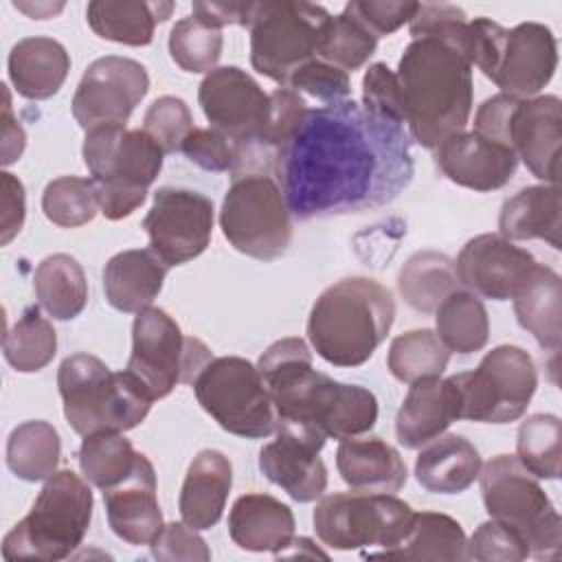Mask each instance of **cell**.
Segmentation results:
<instances>
[{"label":"cell","instance_id":"cell-38","mask_svg":"<svg viewBox=\"0 0 562 562\" xmlns=\"http://www.w3.org/2000/svg\"><path fill=\"white\" fill-rule=\"evenodd\" d=\"M437 336L448 351L468 356L481 351L490 338L487 310L468 290H454L435 310Z\"/></svg>","mask_w":562,"mask_h":562},{"label":"cell","instance_id":"cell-16","mask_svg":"<svg viewBox=\"0 0 562 562\" xmlns=\"http://www.w3.org/2000/svg\"><path fill=\"white\" fill-rule=\"evenodd\" d=\"M149 90L145 66L130 57L108 55L94 59L72 97V116L81 130L125 127L134 108Z\"/></svg>","mask_w":562,"mask_h":562},{"label":"cell","instance_id":"cell-29","mask_svg":"<svg viewBox=\"0 0 562 562\" xmlns=\"http://www.w3.org/2000/svg\"><path fill=\"white\" fill-rule=\"evenodd\" d=\"M15 92L31 101H44L59 92L70 70V55L53 37H24L7 59Z\"/></svg>","mask_w":562,"mask_h":562},{"label":"cell","instance_id":"cell-17","mask_svg":"<svg viewBox=\"0 0 562 562\" xmlns=\"http://www.w3.org/2000/svg\"><path fill=\"white\" fill-rule=\"evenodd\" d=\"M149 248L171 268L200 257L213 235V202L191 189L162 187L143 220Z\"/></svg>","mask_w":562,"mask_h":562},{"label":"cell","instance_id":"cell-13","mask_svg":"<svg viewBox=\"0 0 562 562\" xmlns=\"http://www.w3.org/2000/svg\"><path fill=\"white\" fill-rule=\"evenodd\" d=\"M198 101L211 127L235 145V176H241L246 167L268 165L261 143L270 119V94L246 70L237 66L213 68L200 83Z\"/></svg>","mask_w":562,"mask_h":562},{"label":"cell","instance_id":"cell-14","mask_svg":"<svg viewBox=\"0 0 562 562\" xmlns=\"http://www.w3.org/2000/svg\"><path fill=\"white\" fill-rule=\"evenodd\" d=\"M329 13L310 2H255L250 22L252 68L285 86L307 61L316 59L321 31Z\"/></svg>","mask_w":562,"mask_h":562},{"label":"cell","instance_id":"cell-27","mask_svg":"<svg viewBox=\"0 0 562 562\" xmlns=\"http://www.w3.org/2000/svg\"><path fill=\"white\" fill-rule=\"evenodd\" d=\"M233 485V468L226 454L220 450H202L193 457L182 490H180V516L182 522L202 531L217 525L226 507V498Z\"/></svg>","mask_w":562,"mask_h":562},{"label":"cell","instance_id":"cell-31","mask_svg":"<svg viewBox=\"0 0 562 562\" xmlns=\"http://www.w3.org/2000/svg\"><path fill=\"white\" fill-rule=\"evenodd\" d=\"M560 189L555 184L525 187L516 195L505 200L501 209V237L509 241L542 239L549 246L560 248Z\"/></svg>","mask_w":562,"mask_h":562},{"label":"cell","instance_id":"cell-22","mask_svg":"<svg viewBox=\"0 0 562 562\" xmlns=\"http://www.w3.org/2000/svg\"><path fill=\"white\" fill-rule=\"evenodd\" d=\"M562 145V103L555 94L520 99L509 123V147L525 167L558 187Z\"/></svg>","mask_w":562,"mask_h":562},{"label":"cell","instance_id":"cell-56","mask_svg":"<svg viewBox=\"0 0 562 562\" xmlns=\"http://www.w3.org/2000/svg\"><path fill=\"white\" fill-rule=\"evenodd\" d=\"M193 15L215 29L239 24L250 26L255 2H193Z\"/></svg>","mask_w":562,"mask_h":562},{"label":"cell","instance_id":"cell-58","mask_svg":"<svg viewBox=\"0 0 562 562\" xmlns=\"http://www.w3.org/2000/svg\"><path fill=\"white\" fill-rule=\"evenodd\" d=\"M13 7L15 9H20V11H24L26 15H31L33 20H46V18H50V15H55V13H59L61 9H64V4H22V2H13Z\"/></svg>","mask_w":562,"mask_h":562},{"label":"cell","instance_id":"cell-11","mask_svg":"<svg viewBox=\"0 0 562 562\" xmlns=\"http://www.w3.org/2000/svg\"><path fill=\"white\" fill-rule=\"evenodd\" d=\"M415 512L395 494L340 492L323 496L314 509V529L323 544L338 551L371 549L380 553L397 547L406 536Z\"/></svg>","mask_w":562,"mask_h":562},{"label":"cell","instance_id":"cell-6","mask_svg":"<svg viewBox=\"0 0 562 562\" xmlns=\"http://www.w3.org/2000/svg\"><path fill=\"white\" fill-rule=\"evenodd\" d=\"M92 490L72 470L46 479L31 512L2 540V558L55 562L68 558L92 520Z\"/></svg>","mask_w":562,"mask_h":562},{"label":"cell","instance_id":"cell-47","mask_svg":"<svg viewBox=\"0 0 562 562\" xmlns=\"http://www.w3.org/2000/svg\"><path fill=\"white\" fill-rule=\"evenodd\" d=\"M143 130L160 145L165 154L180 151L182 140L193 130V116L189 105L178 97L156 99L143 119Z\"/></svg>","mask_w":562,"mask_h":562},{"label":"cell","instance_id":"cell-35","mask_svg":"<svg viewBox=\"0 0 562 562\" xmlns=\"http://www.w3.org/2000/svg\"><path fill=\"white\" fill-rule=\"evenodd\" d=\"M33 290L40 305L55 321L77 318L88 303V279L81 263L66 255H48L33 274Z\"/></svg>","mask_w":562,"mask_h":562},{"label":"cell","instance_id":"cell-52","mask_svg":"<svg viewBox=\"0 0 562 562\" xmlns=\"http://www.w3.org/2000/svg\"><path fill=\"white\" fill-rule=\"evenodd\" d=\"M417 11V2H380V0H353L345 4V13L356 18L375 37L391 35Z\"/></svg>","mask_w":562,"mask_h":562},{"label":"cell","instance_id":"cell-7","mask_svg":"<svg viewBox=\"0 0 562 562\" xmlns=\"http://www.w3.org/2000/svg\"><path fill=\"white\" fill-rule=\"evenodd\" d=\"M81 154L90 180L97 184L99 209L112 222L132 215L145 202L165 156L145 130L127 127L86 132Z\"/></svg>","mask_w":562,"mask_h":562},{"label":"cell","instance_id":"cell-10","mask_svg":"<svg viewBox=\"0 0 562 562\" xmlns=\"http://www.w3.org/2000/svg\"><path fill=\"white\" fill-rule=\"evenodd\" d=\"M198 404L231 435L263 439L277 430V411L259 369L239 356L211 358L195 375Z\"/></svg>","mask_w":562,"mask_h":562},{"label":"cell","instance_id":"cell-46","mask_svg":"<svg viewBox=\"0 0 562 562\" xmlns=\"http://www.w3.org/2000/svg\"><path fill=\"white\" fill-rule=\"evenodd\" d=\"M411 35L441 40L465 55L468 20L463 9L446 2H417V11L411 18Z\"/></svg>","mask_w":562,"mask_h":562},{"label":"cell","instance_id":"cell-50","mask_svg":"<svg viewBox=\"0 0 562 562\" xmlns=\"http://www.w3.org/2000/svg\"><path fill=\"white\" fill-rule=\"evenodd\" d=\"M362 105L393 123L404 125V101L397 75L386 64H371L362 77Z\"/></svg>","mask_w":562,"mask_h":562},{"label":"cell","instance_id":"cell-2","mask_svg":"<svg viewBox=\"0 0 562 562\" xmlns=\"http://www.w3.org/2000/svg\"><path fill=\"white\" fill-rule=\"evenodd\" d=\"M257 369L270 391L277 426L347 439L369 432L378 422L375 395L360 384H342L316 371L303 338L272 342Z\"/></svg>","mask_w":562,"mask_h":562},{"label":"cell","instance_id":"cell-44","mask_svg":"<svg viewBox=\"0 0 562 562\" xmlns=\"http://www.w3.org/2000/svg\"><path fill=\"white\" fill-rule=\"evenodd\" d=\"M42 211L48 222L61 228L83 226L94 220L99 209L97 184L79 176H59L42 193Z\"/></svg>","mask_w":562,"mask_h":562},{"label":"cell","instance_id":"cell-40","mask_svg":"<svg viewBox=\"0 0 562 562\" xmlns=\"http://www.w3.org/2000/svg\"><path fill=\"white\" fill-rule=\"evenodd\" d=\"M140 452L121 432H94L86 435L79 446V468L86 481L99 490H108L127 479Z\"/></svg>","mask_w":562,"mask_h":562},{"label":"cell","instance_id":"cell-15","mask_svg":"<svg viewBox=\"0 0 562 562\" xmlns=\"http://www.w3.org/2000/svg\"><path fill=\"white\" fill-rule=\"evenodd\" d=\"M211 358V349L202 340L184 336L165 310L147 307L136 314L127 371L145 384L154 400L167 397L180 382H193Z\"/></svg>","mask_w":562,"mask_h":562},{"label":"cell","instance_id":"cell-8","mask_svg":"<svg viewBox=\"0 0 562 562\" xmlns=\"http://www.w3.org/2000/svg\"><path fill=\"white\" fill-rule=\"evenodd\" d=\"M481 496L490 518L514 529L529 558L558 560L562 520L538 479L512 454H498L481 465Z\"/></svg>","mask_w":562,"mask_h":562},{"label":"cell","instance_id":"cell-3","mask_svg":"<svg viewBox=\"0 0 562 562\" xmlns=\"http://www.w3.org/2000/svg\"><path fill=\"white\" fill-rule=\"evenodd\" d=\"M404 101V125L426 149L463 132L472 114V66L454 46L432 40H413L397 64Z\"/></svg>","mask_w":562,"mask_h":562},{"label":"cell","instance_id":"cell-12","mask_svg":"<svg viewBox=\"0 0 562 562\" xmlns=\"http://www.w3.org/2000/svg\"><path fill=\"white\" fill-rule=\"evenodd\" d=\"M292 213L277 180L268 173H241L233 178L220 226L228 244L259 261H274L285 255L292 241Z\"/></svg>","mask_w":562,"mask_h":562},{"label":"cell","instance_id":"cell-57","mask_svg":"<svg viewBox=\"0 0 562 562\" xmlns=\"http://www.w3.org/2000/svg\"><path fill=\"white\" fill-rule=\"evenodd\" d=\"M2 88H4V105H2V116H0V123H2V158H0V162L4 167H9L15 160H20V156L26 147V134H24L22 125L15 121V116L11 114V99H9L7 86H2Z\"/></svg>","mask_w":562,"mask_h":562},{"label":"cell","instance_id":"cell-48","mask_svg":"<svg viewBox=\"0 0 562 562\" xmlns=\"http://www.w3.org/2000/svg\"><path fill=\"white\" fill-rule=\"evenodd\" d=\"M285 88H292L301 97H312L321 101L323 105L340 103L349 97L351 83L349 75L327 61L312 59L305 66H301L285 83Z\"/></svg>","mask_w":562,"mask_h":562},{"label":"cell","instance_id":"cell-1","mask_svg":"<svg viewBox=\"0 0 562 562\" xmlns=\"http://www.w3.org/2000/svg\"><path fill=\"white\" fill-rule=\"evenodd\" d=\"M270 169L296 220L378 209L413 180L404 127L353 99L310 108Z\"/></svg>","mask_w":562,"mask_h":562},{"label":"cell","instance_id":"cell-23","mask_svg":"<svg viewBox=\"0 0 562 562\" xmlns=\"http://www.w3.org/2000/svg\"><path fill=\"white\" fill-rule=\"evenodd\" d=\"M103 503L112 531L127 544L151 547L165 527L156 498V472L143 452L127 479L103 490Z\"/></svg>","mask_w":562,"mask_h":562},{"label":"cell","instance_id":"cell-39","mask_svg":"<svg viewBox=\"0 0 562 562\" xmlns=\"http://www.w3.org/2000/svg\"><path fill=\"white\" fill-rule=\"evenodd\" d=\"M450 351L432 329H411L393 338L389 347V371L395 380L413 384L428 378H441Z\"/></svg>","mask_w":562,"mask_h":562},{"label":"cell","instance_id":"cell-54","mask_svg":"<svg viewBox=\"0 0 562 562\" xmlns=\"http://www.w3.org/2000/svg\"><path fill=\"white\" fill-rule=\"evenodd\" d=\"M151 555L156 560H211V551L198 529L187 522H169L162 527L160 536L151 544Z\"/></svg>","mask_w":562,"mask_h":562},{"label":"cell","instance_id":"cell-33","mask_svg":"<svg viewBox=\"0 0 562 562\" xmlns=\"http://www.w3.org/2000/svg\"><path fill=\"white\" fill-rule=\"evenodd\" d=\"M173 2H110L92 0L86 9L90 29L110 42L125 46H147L154 40L156 24L165 22Z\"/></svg>","mask_w":562,"mask_h":562},{"label":"cell","instance_id":"cell-19","mask_svg":"<svg viewBox=\"0 0 562 562\" xmlns=\"http://www.w3.org/2000/svg\"><path fill=\"white\" fill-rule=\"evenodd\" d=\"M277 439L266 443L259 452V470L279 485L290 498L312 503L327 490V468L318 457L325 437L294 428L277 426Z\"/></svg>","mask_w":562,"mask_h":562},{"label":"cell","instance_id":"cell-20","mask_svg":"<svg viewBox=\"0 0 562 562\" xmlns=\"http://www.w3.org/2000/svg\"><path fill=\"white\" fill-rule=\"evenodd\" d=\"M555 68L558 44L551 29L538 22H522L507 29L492 81L503 94L531 99L551 81Z\"/></svg>","mask_w":562,"mask_h":562},{"label":"cell","instance_id":"cell-45","mask_svg":"<svg viewBox=\"0 0 562 562\" xmlns=\"http://www.w3.org/2000/svg\"><path fill=\"white\" fill-rule=\"evenodd\" d=\"M222 29H215L193 13L178 20L169 33V55L187 72H211L222 57Z\"/></svg>","mask_w":562,"mask_h":562},{"label":"cell","instance_id":"cell-18","mask_svg":"<svg viewBox=\"0 0 562 562\" xmlns=\"http://www.w3.org/2000/svg\"><path fill=\"white\" fill-rule=\"evenodd\" d=\"M536 263L533 255L514 241L483 233L461 248L454 270L459 283L474 296L507 301Z\"/></svg>","mask_w":562,"mask_h":562},{"label":"cell","instance_id":"cell-5","mask_svg":"<svg viewBox=\"0 0 562 562\" xmlns=\"http://www.w3.org/2000/svg\"><path fill=\"white\" fill-rule=\"evenodd\" d=\"M57 386L64 417L81 437L132 430L147 417L154 402L136 375L127 369L110 371L92 353L64 358L57 369Z\"/></svg>","mask_w":562,"mask_h":562},{"label":"cell","instance_id":"cell-37","mask_svg":"<svg viewBox=\"0 0 562 562\" xmlns=\"http://www.w3.org/2000/svg\"><path fill=\"white\" fill-rule=\"evenodd\" d=\"M402 299L417 312H435L439 303L459 290L454 261L437 250L415 252L397 277Z\"/></svg>","mask_w":562,"mask_h":562},{"label":"cell","instance_id":"cell-21","mask_svg":"<svg viewBox=\"0 0 562 562\" xmlns=\"http://www.w3.org/2000/svg\"><path fill=\"white\" fill-rule=\"evenodd\" d=\"M439 171L459 187L474 191H494L505 187L518 167L514 149L481 134L457 132L435 147Z\"/></svg>","mask_w":562,"mask_h":562},{"label":"cell","instance_id":"cell-28","mask_svg":"<svg viewBox=\"0 0 562 562\" xmlns=\"http://www.w3.org/2000/svg\"><path fill=\"white\" fill-rule=\"evenodd\" d=\"M228 533L239 549L279 553L294 538V514L270 494H244L231 507Z\"/></svg>","mask_w":562,"mask_h":562},{"label":"cell","instance_id":"cell-25","mask_svg":"<svg viewBox=\"0 0 562 562\" xmlns=\"http://www.w3.org/2000/svg\"><path fill=\"white\" fill-rule=\"evenodd\" d=\"M336 468L351 490L371 494H395L408 476L400 452L380 437L340 439Z\"/></svg>","mask_w":562,"mask_h":562},{"label":"cell","instance_id":"cell-41","mask_svg":"<svg viewBox=\"0 0 562 562\" xmlns=\"http://www.w3.org/2000/svg\"><path fill=\"white\" fill-rule=\"evenodd\" d=\"M2 351L4 360L15 371L35 373L42 371L55 358L57 334L37 307H29L18 318V323L4 334Z\"/></svg>","mask_w":562,"mask_h":562},{"label":"cell","instance_id":"cell-26","mask_svg":"<svg viewBox=\"0 0 562 562\" xmlns=\"http://www.w3.org/2000/svg\"><path fill=\"white\" fill-rule=\"evenodd\" d=\"M167 263L151 248L116 252L103 268L105 301L125 314H138L151 307L160 294Z\"/></svg>","mask_w":562,"mask_h":562},{"label":"cell","instance_id":"cell-32","mask_svg":"<svg viewBox=\"0 0 562 562\" xmlns=\"http://www.w3.org/2000/svg\"><path fill=\"white\" fill-rule=\"evenodd\" d=\"M514 314L540 347H560V299L562 281L558 272L536 263L514 292Z\"/></svg>","mask_w":562,"mask_h":562},{"label":"cell","instance_id":"cell-55","mask_svg":"<svg viewBox=\"0 0 562 562\" xmlns=\"http://www.w3.org/2000/svg\"><path fill=\"white\" fill-rule=\"evenodd\" d=\"M0 189H2V217H0V244L7 246L24 224L26 215V198L22 182L9 173H0Z\"/></svg>","mask_w":562,"mask_h":562},{"label":"cell","instance_id":"cell-24","mask_svg":"<svg viewBox=\"0 0 562 562\" xmlns=\"http://www.w3.org/2000/svg\"><path fill=\"white\" fill-rule=\"evenodd\" d=\"M459 419L457 391L450 378L413 382L395 417V435L404 448H422Z\"/></svg>","mask_w":562,"mask_h":562},{"label":"cell","instance_id":"cell-34","mask_svg":"<svg viewBox=\"0 0 562 562\" xmlns=\"http://www.w3.org/2000/svg\"><path fill=\"white\" fill-rule=\"evenodd\" d=\"M378 558L389 560H468V538L463 527L448 514H415L402 542Z\"/></svg>","mask_w":562,"mask_h":562},{"label":"cell","instance_id":"cell-42","mask_svg":"<svg viewBox=\"0 0 562 562\" xmlns=\"http://www.w3.org/2000/svg\"><path fill=\"white\" fill-rule=\"evenodd\" d=\"M516 459L536 479H558L562 465V422L549 413L527 417L518 428Z\"/></svg>","mask_w":562,"mask_h":562},{"label":"cell","instance_id":"cell-4","mask_svg":"<svg viewBox=\"0 0 562 562\" xmlns=\"http://www.w3.org/2000/svg\"><path fill=\"white\" fill-rule=\"evenodd\" d=\"M395 321L393 294L367 277L342 279L318 294L307 318L314 351L334 367H360Z\"/></svg>","mask_w":562,"mask_h":562},{"label":"cell","instance_id":"cell-9","mask_svg":"<svg viewBox=\"0 0 562 562\" xmlns=\"http://www.w3.org/2000/svg\"><path fill=\"white\" fill-rule=\"evenodd\" d=\"M450 382L457 391L459 419L509 424L527 411L538 373L522 347L498 345L483 356L474 371L450 375Z\"/></svg>","mask_w":562,"mask_h":562},{"label":"cell","instance_id":"cell-49","mask_svg":"<svg viewBox=\"0 0 562 562\" xmlns=\"http://www.w3.org/2000/svg\"><path fill=\"white\" fill-rule=\"evenodd\" d=\"M525 558H529L525 540L514 529L494 518L481 522L468 540V560L520 562Z\"/></svg>","mask_w":562,"mask_h":562},{"label":"cell","instance_id":"cell-36","mask_svg":"<svg viewBox=\"0 0 562 562\" xmlns=\"http://www.w3.org/2000/svg\"><path fill=\"white\" fill-rule=\"evenodd\" d=\"M59 457V432L44 419H29L15 426L7 439V465L22 481L50 479L57 472Z\"/></svg>","mask_w":562,"mask_h":562},{"label":"cell","instance_id":"cell-30","mask_svg":"<svg viewBox=\"0 0 562 562\" xmlns=\"http://www.w3.org/2000/svg\"><path fill=\"white\" fill-rule=\"evenodd\" d=\"M479 450L461 435H439L417 454V483L432 494H461L481 472Z\"/></svg>","mask_w":562,"mask_h":562},{"label":"cell","instance_id":"cell-53","mask_svg":"<svg viewBox=\"0 0 562 562\" xmlns=\"http://www.w3.org/2000/svg\"><path fill=\"white\" fill-rule=\"evenodd\" d=\"M507 29L490 18H474L468 22V42H465V57L470 66H476L487 79L494 77L503 42Z\"/></svg>","mask_w":562,"mask_h":562},{"label":"cell","instance_id":"cell-51","mask_svg":"<svg viewBox=\"0 0 562 562\" xmlns=\"http://www.w3.org/2000/svg\"><path fill=\"white\" fill-rule=\"evenodd\" d=\"M180 151L204 171H233L237 162L235 145L213 127H193Z\"/></svg>","mask_w":562,"mask_h":562},{"label":"cell","instance_id":"cell-43","mask_svg":"<svg viewBox=\"0 0 562 562\" xmlns=\"http://www.w3.org/2000/svg\"><path fill=\"white\" fill-rule=\"evenodd\" d=\"M375 46L378 37L356 18L342 11L340 15H329L325 22L316 48V59L327 61L345 72H353L369 61V57L375 53Z\"/></svg>","mask_w":562,"mask_h":562}]
</instances>
